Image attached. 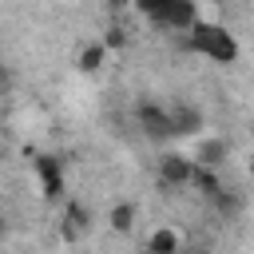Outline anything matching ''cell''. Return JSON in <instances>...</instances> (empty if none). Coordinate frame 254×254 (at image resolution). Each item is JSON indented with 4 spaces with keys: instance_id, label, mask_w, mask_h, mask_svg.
<instances>
[{
    "instance_id": "obj_9",
    "label": "cell",
    "mask_w": 254,
    "mask_h": 254,
    "mask_svg": "<svg viewBox=\"0 0 254 254\" xmlns=\"http://www.w3.org/2000/svg\"><path fill=\"white\" fill-rule=\"evenodd\" d=\"M147 250L151 254H179V234L167 230V226H155L151 238H147Z\"/></svg>"
},
{
    "instance_id": "obj_5",
    "label": "cell",
    "mask_w": 254,
    "mask_h": 254,
    "mask_svg": "<svg viewBox=\"0 0 254 254\" xmlns=\"http://www.w3.org/2000/svg\"><path fill=\"white\" fill-rule=\"evenodd\" d=\"M135 123L143 127V135H147V139H167V135H175L171 111H167V107H159V103H139V107H135Z\"/></svg>"
},
{
    "instance_id": "obj_17",
    "label": "cell",
    "mask_w": 254,
    "mask_h": 254,
    "mask_svg": "<svg viewBox=\"0 0 254 254\" xmlns=\"http://www.w3.org/2000/svg\"><path fill=\"white\" fill-rule=\"evenodd\" d=\"M0 234H4V218H0Z\"/></svg>"
},
{
    "instance_id": "obj_3",
    "label": "cell",
    "mask_w": 254,
    "mask_h": 254,
    "mask_svg": "<svg viewBox=\"0 0 254 254\" xmlns=\"http://www.w3.org/2000/svg\"><path fill=\"white\" fill-rule=\"evenodd\" d=\"M190 179H194V159H190V155L167 151V155L159 159V187H163V190L190 187Z\"/></svg>"
},
{
    "instance_id": "obj_6",
    "label": "cell",
    "mask_w": 254,
    "mask_h": 254,
    "mask_svg": "<svg viewBox=\"0 0 254 254\" xmlns=\"http://www.w3.org/2000/svg\"><path fill=\"white\" fill-rule=\"evenodd\" d=\"M83 230H91V210L83 202H67L64 206V218H60V238L64 242H75Z\"/></svg>"
},
{
    "instance_id": "obj_7",
    "label": "cell",
    "mask_w": 254,
    "mask_h": 254,
    "mask_svg": "<svg viewBox=\"0 0 254 254\" xmlns=\"http://www.w3.org/2000/svg\"><path fill=\"white\" fill-rule=\"evenodd\" d=\"M171 123H175V135H198L202 111H198V107H175V111H171Z\"/></svg>"
},
{
    "instance_id": "obj_13",
    "label": "cell",
    "mask_w": 254,
    "mask_h": 254,
    "mask_svg": "<svg viewBox=\"0 0 254 254\" xmlns=\"http://www.w3.org/2000/svg\"><path fill=\"white\" fill-rule=\"evenodd\" d=\"M8 83H12V75H8L4 67H0V87H8Z\"/></svg>"
},
{
    "instance_id": "obj_8",
    "label": "cell",
    "mask_w": 254,
    "mask_h": 254,
    "mask_svg": "<svg viewBox=\"0 0 254 254\" xmlns=\"http://www.w3.org/2000/svg\"><path fill=\"white\" fill-rule=\"evenodd\" d=\"M190 159H194L198 167H218V163L226 159V139H202Z\"/></svg>"
},
{
    "instance_id": "obj_2",
    "label": "cell",
    "mask_w": 254,
    "mask_h": 254,
    "mask_svg": "<svg viewBox=\"0 0 254 254\" xmlns=\"http://www.w3.org/2000/svg\"><path fill=\"white\" fill-rule=\"evenodd\" d=\"M135 8L163 28H190L198 20L194 0H135Z\"/></svg>"
},
{
    "instance_id": "obj_18",
    "label": "cell",
    "mask_w": 254,
    "mask_h": 254,
    "mask_svg": "<svg viewBox=\"0 0 254 254\" xmlns=\"http://www.w3.org/2000/svg\"><path fill=\"white\" fill-rule=\"evenodd\" d=\"M143 254H151V250H143Z\"/></svg>"
},
{
    "instance_id": "obj_16",
    "label": "cell",
    "mask_w": 254,
    "mask_h": 254,
    "mask_svg": "<svg viewBox=\"0 0 254 254\" xmlns=\"http://www.w3.org/2000/svg\"><path fill=\"white\" fill-rule=\"evenodd\" d=\"M187 254H210V250H187Z\"/></svg>"
},
{
    "instance_id": "obj_4",
    "label": "cell",
    "mask_w": 254,
    "mask_h": 254,
    "mask_svg": "<svg viewBox=\"0 0 254 254\" xmlns=\"http://www.w3.org/2000/svg\"><path fill=\"white\" fill-rule=\"evenodd\" d=\"M32 171H36L40 190H44L48 202L64 198V163H60V159H52V155H36V159H32Z\"/></svg>"
},
{
    "instance_id": "obj_11",
    "label": "cell",
    "mask_w": 254,
    "mask_h": 254,
    "mask_svg": "<svg viewBox=\"0 0 254 254\" xmlns=\"http://www.w3.org/2000/svg\"><path fill=\"white\" fill-rule=\"evenodd\" d=\"M107 226H111L115 234H127V230L135 226V206H131V202H115L111 214H107Z\"/></svg>"
},
{
    "instance_id": "obj_12",
    "label": "cell",
    "mask_w": 254,
    "mask_h": 254,
    "mask_svg": "<svg viewBox=\"0 0 254 254\" xmlns=\"http://www.w3.org/2000/svg\"><path fill=\"white\" fill-rule=\"evenodd\" d=\"M103 44H107L111 52H123V48H127V32H123V28L115 24V28H107V36H103Z\"/></svg>"
},
{
    "instance_id": "obj_15",
    "label": "cell",
    "mask_w": 254,
    "mask_h": 254,
    "mask_svg": "<svg viewBox=\"0 0 254 254\" xmlns=\"http://www.w3.org/2000/svg\"><path fill=\"white\" fill-rule=\"evenodd\" d=\"M246 171H250V175H254V155H250V163H246Z\"/></svg>"
},
{
    "instance_id": "obj_10",
    "label": "cell",
    "mask_w": 254,
    "mask_h": 254,
    "mask_svg": "<svg viewBox=\"0 0 254 254\" xmlns=\"http://www.w3.org/2000/svg\"><path fill=\"white\" fill-rule=\"evenodd\" d=\"M103 60H107V44H87V48H79V60L75 64H79V71L91 75V71L103 67Z\"/></svg>"
},
{
    "instance_id": "obj_14",
    "label": "cell",
    "mask_w": 254,
    "mask_h": 254,
    "mask_svg": "<svg viewBox=\"0 0 254 254\" xmlns=\"http://www.w3.org/2000/svg\"><path fill=\"white\" fill-rule=\"evenodd\" d=\"M111 8H127V4H135V0H107Z\"/></svg>"
},
{
    "instance_id": "obj_1",
    "label": "cell",
    "mask_w": 254,
    "mask_h": 254,
    "mask_svg": "<svg viewBox=\"0 0 254 254\" xmlns=\"http://www.w3.org/2000/svg\"><path fill=\"white\" fill-rule=\"evenodd\" d=\"M187 48H190L194 56H206V60L222 64V67L238 60V40H234L222 24H214V20H194V24L187 28Z\"/></svg>"
}]
</instances>
